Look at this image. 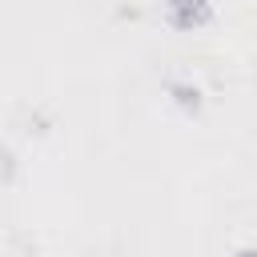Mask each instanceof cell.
I'll return each instance as SVG.
<instances>
[{"mask_svg": "<svg viewBox=\"0 0 257 257\" xmlns=\"http://www.w3.org/2000/svg\"><path fill=\"white\" fill-rule=\"evenodd\" d=\"M213 0H165V24L173 32H201L213 24Z\"/></svg>", "mask_w": 257, "mask_h": 257, "instance_id": "1", "label": "cell"}, {"mask_svg": "<svg viewBox=\"0 0 257 257\" xmlns=\"http://www.w3.org/2000/svg\"><path fill=\"white\" fill-rule=\"evenodd\" d=\"M165 92H169V100H173L185 116H201V112H205V92H201L193 80H165Z\"/></svg>", "mask_w": 257, "mask_h": 257, "instance_id": "2", "label": "cell"}, {"mask_svg": "<svg viewBox=\"0 0 257 257\" xmlns=\"http://www.w3.org/2000/svg\"><path fill=\"white\" fill-rule=\"evenodd\" d=\"M16 181V157L8 145H0V185H12Z\"/></svg>", "mask_w": 257, "mask_h": 257, "instance_id": "3", "label": "cell"}, {"mask_svg": "<svg viewBox=\"0 0 257 257\" xmlns=\"http://www.w3.org/2000/svg\"><path fill=\"white\" fill-rule=\"evenodd\" d=\"M233 257H257V245H245V249H237Z\"/></svg>", "mask_w": 257, "mask_h": 257, "instance_id": "4", "label": "cell"}]
</instances>
